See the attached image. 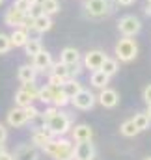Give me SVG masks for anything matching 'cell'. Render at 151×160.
Returning a JSON list of instances; mask_svg holds the SVG:
<instances>
[{"label": "cell", "instance_id": "cell-41", "mask_svg": "<svg viewBox=\"0 0 151 160\" xmlns=\"http://www.w3.org/2000/svg\"><path fill=\"white\" fill-rule=\"evenodd\" d=\"M146 15H149V17H151V4L146 8Z\"/></svg>", "mask_w": 151, "mask_h": 160}, {"label": "cell", "instance_id": "cell-22", "mask_svg": "<svg viewBox=\"0 0 151 160\" xmlns=\"http://www.w3.org/2000/svg\"><path fill=\"white\" fill-rule=\"evenodd\" d=\"M71 102V99L64 93V89H62V86L60 88H56L54 86V99H52V104L56 106V108H64L65 104H69Z\"/></svg>", "mask_w": 151, "mask_h": 160}, {"label": "cell", "instance_id": "cell-12", "mask_svg": "<svg viewBox=\"0 0 151 160\" xmlns=\"http://www.w3.org/2000/svg\"><path fill=\"white\" fill-rule=\"evenodd\" d=\"M97 99H99V102H101L105 108H114V106H117V102H119L117 91H116V89H110V88H103Z\"/></svg>", "mask_w": 151, "mask_h": 160}, {"label": "cell", "instance_id": "cell-19", "mask_svg": "<svg viewBox=\"0 0 151 160\" xmlns=\"http://www.w3.org/2000/svg\"><path fill=\"white\" fill-rule=\"evenodd\" d=\"M36 75H38V71L34 69V65H21L19 71H17V77H19V80H21L23 84H26V82H36Z\"/></svg>", "mask_w": 151, "mask_h": 160}, {"label": "cell", "instance_id": "cell-1", "mask_svg": "<svg viewBox=\"0 0 151 160\" xmlns=\"http://www.w3.org/2000/svg\"><path fill=\"white\" fill-rule=\"evenodd\" d=\"M43 151L49 155V157H52L54 160H75V145L69 142V140H65V138H52L45 147H43Z\"/></svg>", "mask_w": 151, "mask_h": 160}, {"label": "cell", "instance_id": "cell-38", "mask_svg": "<svg viewBox=\"0 0 151 160\" xmlns=\"http://www.w3.org/2000/svg\"><path fill=\"white\" fill-rule=\"evenodd\" d=\"M8 140V128L0 123V142H6Z\"/></svg>", "mask_w": 151, "mask_h": 160}, {"label": "cell", "instance_id": "cell-7", "mask_svg": "<svg viewBox=\"0 0 151 160\" xmlns=\"http://www.w3.org/2000/svg\"><path fill=\"white\" fill-rule=\"evenodd\" d=\"M84 8L91 17H103V15H107L110 11L108 0H86Z\"/></svg>", "mask_w": 151, "mask_h": 160}, {"label": "cell", "instance_id": "cell-33", "mask_svg": "<svg viewBox=\"0 0 151 160\" xmlns=\"http://www.w3.org/2000/svg\"><path fill=\"white\" fill-rule=\"evenodd\" d=\"M19 28H24L26 32H28V30H34V17L24 15V19H23V22H21V26H19Z\"/></svg>", "mask_w": 151, "mask_h": 160}, {"label": "cell", "instance_id": "cell-4", "mask_svg": "<svg viewBox=\"0 0 151 160\" xmlns=\"http://www.w3.org/2000/svg\"><path fill=\"white\" fill-rule=\"evenodd\" d=\"M140 28H142V22H140V19L134 17V15H125V17H121L119 22H117V30L123 34V38H133V36H136V34L140 32Z\"/></svg>", "mask_w": 151, "mask_h": 160}, {"label": "cell", "instance_id": "cell-24", "mask_svg": "<svg viewBox=\"0 0 151 160\" xmlns=\"http://www.w3.org/2000/svg\"><path fill=\"white\" fill-rule=\"evenodd\" d=\"M39 6L45 15H54L60 11V2L58 0H39Z\"/></svg>", "mask_w": 151, "mask_h": 160}, {"label": "cell", "instance_id": "cell-34", "mask_svg": "<svg viewBox=\"0 0 151 160\" xmlns=\"http://www.w3.org/2000/svg\"><path fill=\"white\" fill-rule=\"evenodd\" d=\"M80 71H82V69H80V62L67 65V75H69V78H75V77L78 75V73H80Z\"/></svg>", "mask_w": 151, "mask_h": 160}, {"label": "cell", "instance_id": "cell-46", "mask_svg": "<svg viewBox=\"0 0 151 160\" xmlns=\"http://www.w3.org/2000/svg\"><path fill=\"white\" fill-rule=\"evenodd\" d=\"M146 160H151V158H146Z\"/></svg>", "mask_w": 151, "mask_h": 160}, {"label": "cell", "instance_id": "cell-26", "mask_svg": "<svg viewBox=\"0 0 151 160\" xmlns=\"http://www.w3.org/2000/svg\"><path fill=\"white\" fill-rule=\"evenodd\" d=\"M133 121H134V125H136V128H138L140 132H142V130H148L149 125H151V119L146 112H138V114L133 118Z\"/></svg>", "mask_w": 151, "mask_h": 160}, {"label": "cell", "instance_id": "cell-30", "mask_svg": "<svg viewBox=\"0 0 151 160\" xmlns=\"http://www.w3.org/2000/svg\"><path fill=\"white\" fill-rule=\"evenodd\" d=\"M50 73L52 75H56V77H60V78L67 80L69 78V75H67V65L65 63H52V69H50Z\"/></svg>", "mask_w": 151, "mask_h": 160}, {"label": "cell", "instance_id": "cell-11", "mask_svg": "<svg viewBox=\"0 0 151 160\" xmlns=\"http://www.w3.org/2000/svg\"><path fill=\"white\" fill-rule=\"evenodd\" d=\"M32 65L36 71H47L52 67V56L47 50H39L36 56H32Z\"/></svg>", "mask_w": 151, "mask_h": 160}, {"label": "cell", "instance_id": "cell-37", "mask_svg": "<svg viewBox=\"0 0 151 160\" xmlns=\"http://www.w3.org/2000/svg\"><path fill=\"white\" fill-rule=\"evenodd\" d=\"M144 101H146L148 104H151V84L146 86V89H144Z\"/></svg>", "mask_w": 151, "mask_h": 160}, {"label": "cell", "instance_id": "cell-17", "mask_svg": "<svg viewBox=\"0 0 151 160\" xmlns=\"http://www.w3.org/2000/svg\"><path fill=\"white\" fill-rule=\"evenodd\" d=\"M60 62L65 63V65L76 63V62H80V54H78V50L73 48V47H65L62 50V54H60Z\"/></svg>", "mask_w": 151, "mask_h": 160}, {"label": "cell", "instance_id": "cell-16", "mask_svg": "<svg viewBox=\"0 0 151 160\" xmlns=\"http://www.w3.org/2000/svg\"><path fill=\"white\" fill-rule=\"evenodd\" d=\"M50 28H52V19H50V15L41 13L39 17L34 19V30H36L38 34H45V32H49Z\"/></svg>", "mask_w": 151, "mask_h": 160}, {"label": "cell", "instance_id": "cell-3", "mask_svg": "<svg viewBox=\"0 0 151 160\" xmlns=\"http://www.w3.org/2000/svg\"><path fill=\"white\" fill-rule=\"evenodd\" d=\"M136 54H138V45H136L134 39L123 38V39L117 41V45H116V56H117L119 62H125V63L133 62L136 58Z\"/></svg>", "mask_w": 151, "mask_h": 160}, {"label": "cell", "instance_id": "cell-18", "mask_svg": "<svg viewBox=\"0 0 151 160\" xmlns=\"http://www.w3.org/2000/svg\"><path fill=\"white\" fill-rule=\"evenodd\" d=\"M9 39H11V47H24L26 41L30 39V36H28V32L24 28H15L11 32Z\"/></svg>", "mask_w": 151, "mask_h": 160}, {"label": "cell", "instance_id": "cell-5", "mask_svg": "<svg viewBox=\"0 0 151 160\" xmlns=\"http://www.w3.org/2000/svg\"><path fill=\"white\" fill-rule=\"evenodd\" d=\"M71 104L78 108V110H90V108H93V104H95V95L90 91V89H80L78 93H76L75 97L71 99Z\"/></svg>", "mask_w": 151, "mask_h": 160}, {"label": "cell", "instance_id": "cell-8", "mask_svg": "<svg viewBox=\"0 0 151 160\" xmlns=\"http://www.w3.org/2000/svg\"><path fill=\"white\" fill-rule=\"evenodd\" d=\"M95 157V147L91 140L86 142H76L75 145V160H93Z\"/></svg>", "mask_w": 151, "mask_h": 160}, {"label": "cell", "instance_id": "cell-23", "mask_svg": "<svg viewBox=\"0 0 151 160\" xmlns=\"http://www.w3.org/2000/svg\"><path fill=\"white\" fill-rule=\"evenodd\" d=\"M38 99L43 104H52V99H54V86H45V88H39Z\"/></svg>", "mask_w": 151, "mask_h": 160}, {"label": "cell", "instance_id": "cell-44", "mask_svg": "<svg viewBox=\"0 0 151 160\" xmlns=\"http://www.w3.org/2000/svg\"><path fill=\"white\" fill-rule=\"evenodd\" d=\"M2 2H4V0H0V4H2Z\"/></svg>", "mask_w": 151, "mask_h": 160}, {"label": "cell", "instance_id": "cell-43", "mask_svg": "<svg viewBox=\"0 0 151 160\" xmlns=\"http://www.w3.org/2000/svg\"><path fill=\"white\" fill-rule=\"evenodd\" d=\"M148 116H149V119H151V104H148V112H146Z\"/></svg>", "mask_w": 151, "mask_h": 160}, {"label": "cell", "instance_id": "cell-27", "mask_svg": "<svg viewBox=\"0 0 151 160\" xmlns=\"http://www.w3.org/2000/svg\"><path fill=\"white\" fill-rule=\"evenodd\" d=\"M32 101H34V97H32L30 93H26L24 89H19V91L15 93V104H17V106H21V108L30 106V104H32Z\"/></svg>", "mask_w": 151, "mask_h": 160}, {"label": "cell", "instance_id": "cell-25", "mask_svg": "<svg viewBox=\"0 0 151 160\" xmlns=\"http://www.w3.org/2000/svg\"><path fill=\"white\" fill-rule=\"evenodd\" d=\"M119 132L123 134V136H127V138H134L140 130L136 128V125H134V121L133 119H127L121 123V127H119Z\"/></svg>", "mask_w": 151, "mask_h": 160}, {"label": "cell", "instance_id": "cell-14", "mask_svg": "<svg viewBox=\"0 0 151 160\" xmlns=\"http://www.w3.org/2000/svg\"><path fill=\"white\" fill-rule=\"evenodd\" d=\"M26 123H28V118H26L24 108L17 106V108L9 110V114H8V125H9V127H23V125H26Z\"/></svg>", "mask_w": 151, "mask_h": 160}, {"label": "cell", "instance_id": "cell-15", "mask_svg": "<svg viewBox=\"0 0 151 160\" xmlns=\"http://www.w3.org/2000/svg\"><path fill=\"white\" fill-rule=\"evenodd\" d=\"M71 136L75 142H86V140H91L93 136V130L90 125H76L75 128L71 130Z\"/></svg>", "mask_w": 151, "mask_h": 160}, {"label": "cell", "instance_id": "cell-40", "mask_svg": "<svg viewBox=\"0 0 151 160\" xmlns=\"http://www.w3.org/2000/svg\"><path fill=\"white\" fill-rule=\"evenodd\" d=\"M133 2H134V0H117V4H119V6H131Z\"/></svg>", "mask_w": 151, "mask_h": 160}, {"label": "cell", "instance_id": "cell-31", "mask_svg": "<svg viewBox=\"0 0 151 160\" xmlns=\"http://www.w3.org/2000/svg\"><path fill=\"white\" fill-rule=\"evenodd\" d=\"M9 48H11V39H9V36H6V34L0 32V54H6Z\"/></svg>", "mask_w": 151, "mask_h": 160}, {"label": "cell", "instance_id": "cell-35", "mask_svg": "<svg viewBox=\"0 0 151 160\" xmlns=\"http://www.w3.org/2000/svg\"><path fill=\"white\" fill-rule=\"evenodd\" d=\"M24 112H26V118H28V121H32L36 116L39 114V110L34 106V104H30V106H24Z\"/></svg>", "mask_w": 151, "mask_h": 160}, {"label": "cell", "instance_id": "cell-45", "mask_svg": "<svg viewBox=\"0 0 151 160\" xmlns=\"http://www.w3.org/2000/svg\"><path fill=\"white\" fill-rule=\"evenodd\" d=\"M148 2H149V4H151V0H148Z\"/></svg>", "mask_w": 151, "mask_h": 160}, {"label": "cell", "instance_id": "cell-20", "mask_svg": "<svg viewBox=\"0 0 151 160\" xmlns=\"http://www.w3.org/2000/svg\"><path fill=\"white\" fill-rule=\"evenodd\" d=\"M62 89H64V93H65L69 99H73L76 93L82 89V84H80L78 80H75V78H67L64 84H62Z\"/></svg>", "mask_w": 151, "mask_h": 160}, {"label": "cell", "instance_id": "cell-39", "mask_svg": "<svg viewBox=\"0 0 151 160\" xmlns=\"http://www.w3.org/2000/svg\"><path fill=\"white\" fill-rule=\"evenodd\" d=\"M0 160H13V157H11L9 153H6V151H4V153L0 155Z\"/></svg>", "mask_w": 151, "mask_h": 160}, {"label": "cell", "instance_id": "cell-10", "mask_svg": "<svg viewBox=\"0 0 151 160\" xmlns=\"http://www.w3.org/2000/svg\"><path fill=\"white\" fill-rule=\"evenodd\" d=\"M11 157H13V160H38L39 158V151H38L36 145L26 143V145H19Z\"/></svg>", "mask_w": 151, "mask_h": 160}, {"label": "cell", "instance_id": "cell-13", "mask_svg": "<svg viewBox=\"0 0 151 160\" xmlns=\"http://www.w3.org/2000/svg\"><path fill=\"white\" fill-rule=\"evenodd\" d=\"M24 15H26V13H23L21 9H17L15 6H11V8L6 11V15H4V22H6L8 26H11V28H19L21 22H23V19H24Z\"/></svg>", "mask_w": 151, "mask_h": 160}, {"label": "cell", "instance_id": "cell-6", "mask_svg": "<svg viewBox=\"0 0 151 160\" xmlns=\"http://www.w3.org/2000/svg\"><path fill=\"white\" fill-rule=\"evenodd\" d=\"M52 138H54V134H52V130L47 125H43V127L32 130V145H36V147H41L43 149Z\"/></svg>", "mask_w": 151, "mask_h": 160}, {"label": "cell", "instance_id": "cell-42", "mask_svg": "<svg viewBox=\"0 0 151 160\" xmlns=\"http://www.w3.org/2000/svg\"><path fill=\"white\" fill-rule=\"evenodd\" d=\"M4 151H6V149H4V142H0V155H2Z\"/></svg>", "mask_w": 151, "mask_h": 160}, {"label": "cell", "instance_id": "cell-9", "mask_svg": "<svg viewBox=\"0 0 151 160\" xmlns=\"http://www.w3.org/2000/svg\"><path fill=\"white\" fill-rule=\"evenodd\" d=\"M105 60H107V54L103 50H90L84 56V67L91 69V71H97V69H101V65H103Z\"/></svg>", "mask_w": 151, "mask_h": 160}, {"label": "cell", "instance_id": "cell-36", "mask_svg": "<svg viewBox=\"0 0 151 160\" xmlns=\"http://www.w3.org/2000/svg\"><path fill=\"white\" fill-rule=\"evenodd\" d=\"M64 82H65L64 78H60V77H56V75L50 73V77H49V86H56V88H60Z\"/></svg>", "mask_w": 151, "mask_h": 160}, {"label": "cell", "instance_id": "cell-28", "mask_svg": "<svg viewBox=\"0 0 151 160\" xmlns=\"http://www.w3.org/2000/svg\"><path fill=\"white\" fill-rule=\"evenodd\" d=\"M117 69H119L117 60H112V58H108V56H107V60H105V62H103V65H101V71H103L105 75L112 77V75L117 73Z\"/></svg>", "mask_w": 151, "mask_h": 160}, {"label": "cell", "instance_id": "cell-29", "mask_svg": "<svg viewBox=\"0 0 151 160\" xmlns=\"http://www.w3.org/2000/svg\"><path fill=\"white\" fill-rule=\"evenodd\" d=\"M24 50H26V56H36L39 50H43L41 41L39 39H28L26 45H24Z\"/></svg>", "mask_w": 151, "mask_h": 160}, {"label": "cell", "instance_id": "cell-2", "mask_svg": "<svg viewBox=\"0 0 151 160\" xmlns=\"http://www.w3.org/2000/svg\"><path fill=\"white\" fill-rule=\"evenodd\" d=\"M50 130H52V134L54 136H64V134H67L69 132V128H71V118L65 114V112H56L54 116H50L47 123H45Z\"/></svg>", "mask_w": 151, "mask_h": 160}, {"label": "cell", "instance_id": "cell-21", "mask_svg": "<svg viewBox=\"0 0 151 160\" xmlns=\"http://www.w3.org/2000/svg\"><path fill=\"white\" fill-rule=\"evenodd\" d=\"M108 80H110V77H108V75H105L101 69H97V71H93V73H91V86H93V88L103 89V88H107V86H108Z\"/></svg>", "mask_w": 151, "mask_h": 160}, {"label": "cell", "instance_id": "cell-32", "mask_svg": "<svg viewBox=\"0 0 151 160\" xmlns=\"http://www.w3.org/2000/svg\"><path fill=\"white\" fill-rule=\"evenodd\" d=\"M21 89H24L26 93H30L34 99H38V93H39V88L36 86V82H26V84H23V88Z\"/></svg>", "mask_w": 151, "mask_h": 160}]
</instances>
